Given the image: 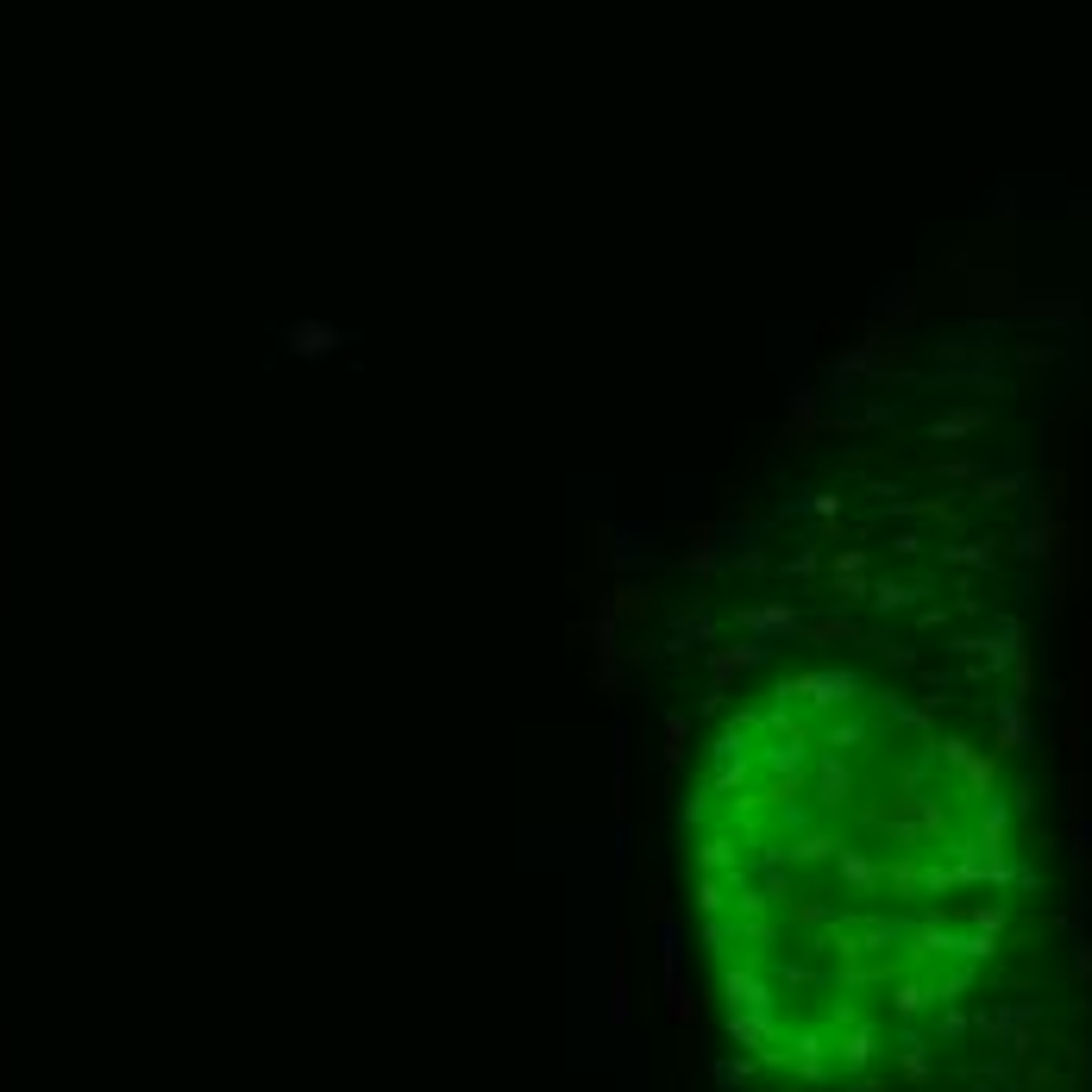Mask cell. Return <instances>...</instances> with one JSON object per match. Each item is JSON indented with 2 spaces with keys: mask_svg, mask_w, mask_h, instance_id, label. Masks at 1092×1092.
<instances>
[{
  "mask_svg": "<svg viewBox=\"0 0 1092 1092\" xmlns=\"http://www.w3.org/2000/svg\"><path fill=\"white\" fill-rule=\"evenodd\" d=\"M778 697H817V703H848V697H861V678L854 672H804L791 678Z\"/></svg>",
  "mask_w": 1092,
  "mask_h": 1092,
  "instance_id": "cell-1",
  "label": "cell"
},
{
  "mask_svg": "<svg viewBox=\"0 0 1092 1092\" xmlns=\"http://www.w3.org/2000/svg\"><path fill=\"white\" fill-rule=\"evenodd\" d=\"M697 904H703V910H722V892H716L710 879H697Z\"/></svg>",
  "mask_w": 1092,
  "mask_h": 1092,
  "instance_id": "cell-8",
  "label": "cell"
},
{
  "mask_svg": "<svg viewBox=\"0 0 1092 1092\" xmlns=\"http://www.w3.org/2000/svg\"><path fill=\"white\" fill-rule=\"evenodd\" d=\"M333 339H339V333H327V327H295V333H289V346H295L302 358H320L327 346H333Z\"/></svg>",
  "mask_w": 1092,
  "mask_h": 1092,
  "instance_id": "cell-4",
  "label": "cell"
},
{
  "mask_svg": "<svg viewBox=\"0 0 1092 1092\" xmlns=\"http://www.w3.org/2000/svg\"><path fill=\"white\" fill-rule=\"evenodd\" d=\"M741 628L754 634V641H785V634H798V610H785V603H747Z\"/></svg>",
  "mask_w": 1092,
  "mask_h": 1092,
  "instance_id": "cell-2",
  "label": "cell"
},
{
  "mask_svg": "<svg viewBox=\"0 0 1092 1092\" xmlns=\"http://www.w3.org/2000/svg\"><path fill=\"white\" fill-rule=\"evenodd\" d=\"M848 791V773H841V760H822V804H841Z\"/></svg>",
  "mask_w": 1092,
  "mask_h": 1092,
  "instance_id": "cell-6",
  "label": "cell"
},
{
  "mask_svg": "<svg viewBox=\"0 0 1092 1092\" xmlns=\"http://www.w3.org/2000/svg\"><path fill=\"white\" fill-rule=\"evenodd\" d=\"M697 866H710V873L716 866H735V841H703V848H697Z\"/></svg>",
  "mask_w": 1092,
  "mask_h": 1092,
  "instance_id": "cell-5",
  "label": "cell"
},
{
  "mask_svg": "<svg viewBox=\"0 0 1092 1092\" xmlns=\"http://www.w3.org/2000/svg\"><path fill=\"white\" fill-rule=\"evenodd\" d=\"M729 998H735V1011H773V992H766V980H754V973H729Z\"/></svg>",
  "mask_w": 1092,
  "mask_h": 1092,
  "instance_id": "cell-3",
  "label": "cell"
},
{
  "mask_svg": "<svg viewBox=\"0 0 1092 1092\" xmlns=\"http://www.w3.org/2000/svg\"><path fill=\"white\" fill-rule=\"evenodd\" d=\"M666 760H685V716H666Z\"/></svg>",
  "mask_w": 1092,
  "mask_h": 1092,
  "instance_id": "cell-7",
  "label": "cell"
}]
</instances>
